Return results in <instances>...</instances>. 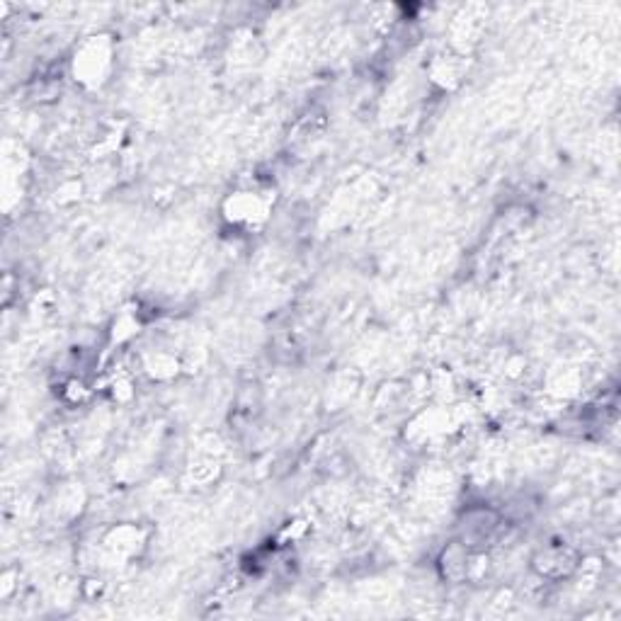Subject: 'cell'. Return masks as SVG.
<instances>
[{
	"instance_id": "2",
	"label": "cell",
	"mask_w": 621,
	"mask_h": 621,
	"mask_svg": "<svg viewBox=\"0 0 621 621\" xmlns=\"http://www.w3.org/2000/svg\"><path fill=\"white\" fill-rule=\"evenodd\" d=\"M474 554L476 551H471L469 546L461 544V541H452V544L442 551L440 561H437L442 578L449 580V583H464V580L471 575V561H474Z\"/></svg>"
},
{
	"instance_id": "1",
	"label": "cell",
	"mask_w": 621,
	"mask_h": 621,
	"mask_svg": "<svg viewBox=\"0 0 621 621\" xmlns=\"http://www.w3.org/2000/svg\"><path fill=\"white\" fill-rule=\"evenodd\" d=\"M580 556L573 546L563 544V541H554V544L544 546L537 551V556L532 558V568L537 571L541 580H563L568 575L575 573L578 568Z\"/></svg>"
}]
</instances>
